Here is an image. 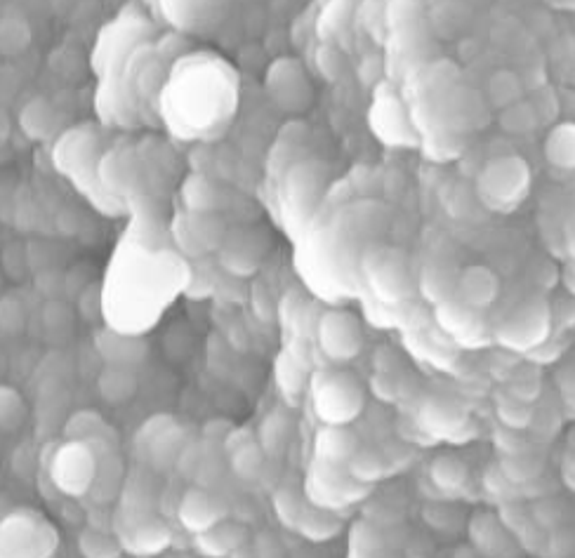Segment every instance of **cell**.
<instances>
[{"label":"cell","mask_w":575,"mask_h":558,"mask_svg":"<svg viewBox=\"0 0 575 558\" xmlns=\"http://www.w3.org/2000/svg\"><path fill=\"white\" fill-rule=\"evenodd\" d=\"M531 168L521 156L507 154L491 158L477 177L481 203L493 212H512L526 201L531 191Z\"/></svg>","instance_id":"cell-1"},{"label":"cell","mask_w":575,"mask_h":558,"mask_svg":"<svg viewBox=\"0 0 575 558\" xmlns=\"http://www.w3.org/2000/svg\"><path fill=\"white\" fill-rule=\"evenodd\" d=\"M314 410L326 424H349L361 415L363 396L361 384L347 372H319L312 382Z\"/></svg>","instance_id":"cell-2"},{"label":"cell","mask_w":575,"mask_h":558,"mask_svg":"<svg viewBox=\"0 0 575 558\" xmlns=\"http://www.w3.org/2000/svg\"><path fill=\"white\" fill-rule=\"evenodd\" d=\"M552 335V309L545 300H528L498 328V342L512 351H533Z\"/></svg>","instance_id":"cell-3"},{"label":"cell","mask_w":575,"mask_h":558,"mask_svg":"<svg viewBox=\"0 0 575 558\" xmlns=\"http://www.w3.org/2000/svg\"><path fill=\"white\" fill-rule=\"evenodd\" d=\"M55 528L31 514H12L0 523V554L50 556L57 549Z\"/></svg>","instance_id":"cell-4"},{"label":"cell","mask_w":575,"mask_h":558,"mask_svg":"<svg viewBox=\"0 0 575 558\" xmlns=\"http://www.w3.org/2000/svg\"><path fill=\"white\" fill-rule=\"evenodd\" d=\"M370 288L385 304H401L413 295V274L401 250H378L366 259Z\"/></svg>","instance_id":"cell-5"},{"label":"cell","mask_w":575,"mask_h":558,"mask_svg":"<svg viewBox=\"0 0 575 558\" xmlns=\"http://www.w3.org/2000/svg\"><path fill=\"white\" fill-rule=\"evenodd\" d=\"M95 474L97 455L88 441L71 438L69 443L57 450L55 460H52V481L64 495L81 497L90 493Z\"/></svg>","instance_id":"cell-6"},{"label":"cell","mask_w":575,"mask_h":558,"mask_svg":"<svg viewBox=\"0 0 575 558\" xmlns=\"http://www.w3.org/2000/svg\"><path fill=\"white\" fill-rule=\"evenodd\" d=\"M267 92L272 102L288 114H304L314 102V88L297 59L283 57L267 71Z\"/></svg>","instance_id":"cell-7"},{"label":"cell","mask_w":575,"mask_h":558,"mask_svg":"<svg viewBox=\"0 0 575 558\" xmlns=\"http://www.w3.org/2000/svg\"><path fill=\"white\" fill-rule=\"evenodd\" d=\"M137 450L151 467L163 471L177 464L182 448L187 445L184 429L170 415H156L144 422L140 434L135 438Z\"/></svg>","instance_id":"cell-8"},{"label":"cell","mask_w":575,"mask_h":558,"mask_svg":"<svg viewBox=\"0 0 575 558\" xmlns=\"http://www.w3.org/2000/svg\"><path fill=\"white\" fill-rule=\"evenodd\" d=\"M177 248L189 257H203L217 252L227 236V227L220 212H189L184 210L173 224Z\"/></svg>","instance_id":"cell-9"},{"label":"cell","mask_w":575,"mask_h":558,"mask_svg":"<svg viewBox=\"0 0 575 558\" xmlns=\"http://www.w3.org/2000/svg\"><path fill=\"white\" fill-rule=\"evenodd\" d=\"M316 337H319L323 354L335 363L352 361L363 349V330L359 318L345 309L326 311L321 316L319 328H316Z\"/></svg>","instance_id":"cell-10"},{"label":"cell","mask_w":575,"mask_h":558,"mask_svg":"<svg viewBox=\"0 0 575 558\" xmlns=\"http://www.w3.org/2000/svg\"><path fill=\"white\" fill-rule=\"evenodd\" d=\"M363 488L366 486L356 483L354 478L347 474L345 467H335V464L321 460H316V467L312 469V476H309L307 483L309 502L333 511L359 500V497L366 493Z\"/></svg>","instance_id":"cell-11"},{"label":"cell","mask_w":575,"mask_h":558,"mask_svg":"<svg viewBox=\"0 0 575 558\" xmlns=\"http://www.w3.org/2000/svg\"><path fill=\"white\" fill-rule=\"evenodd\" d=\"M269 252V236L262 229H236L227 231L224 241L217 250L222 267L234 276L255 274Z\"/></svg>","instance_id":"cell-12"},{"label":"cell","mask_w":575,"mask_h":558,"mask_svg":"<svg viewBox=\"0 0 575 558\" xmlns=\"http://www.w3.org/2000/svg\"><path fill=\"white\" fill-rule=\"evenodd\" d=\"M370 128L387 144L413 146L418 142V139H415L411 114H408L406 106H403L392 92L378 90L373 106H370Z\"/></svg>","instance_id":"cell-13"},{"label":"cell","mask_w":575,"mask_h":558,"mask_svg":"<svg viewBox=\"0 0 575 558\" xmlns=\"http://www.w3.org/2000/svg\"><path fill=\"white\" fill-rule=\"evenodd\" d=\"M455 300L462 307L474 309V311H488L498 300L500 295V281L493 274V269L484 267V264H469L467 269H462L453 285Z\"/></svg>","instance_id":"cell-14"},{"label":"cell","mask_w":575,"mask_h":558,"mask_svg":"<svg viewBox=\"0 0 575 558\" xmlns=\"http://www.w3.org/2000/svg\"><path fill=\"white\" fill-rule=\"evenodd\" d=\"M180 523L189 533H203V530L213 528L227 516V507L220 497H215L208 488H191L182 495L180 507H177Z\"/></svg>","instance_id":"cell-15"},{"label":"cell","mask_w":575,"mask_h":558,"mask_svg":"<svg viewBox=\"0 0 575 558\" xmlns=\"http://www.w3.org/2000/svg\"><path fill=\"white\" fill-rule=\"evenodd\" d=\"M121 542L125 549L135 551V554L151 556L168 547L170 530L154 516L130 511L128 523H125V528H121Z\"/></svg>","instance_id":"cell-16"},{"label":"cell","mask_w":575,"mask_h":558,"mask_svg":"<svg viewBox=\"0 0 575 558\" xmlns=\"http://www.w3.org/2000/svg\"><path fill=\"white\" fill-rule=\"evenodd\" d=\"M222 448L227 450L234 474L243 478V481H255L262 474L264 457L267 455H264L262 445L257 443V436L248 427L231 429L222 441Z\"/></svg>","instance_id":"cell-17"},{"label":"cell","mask_w":575,"mask_h":558,"mask_svg":"<svg viewBox=\"0 0 575 558\" xmlns=\"http://www.w3.org/2000/svg\"><path fill=\"white\" fill-rule=\"evenodd\" d=\"M469 540L472 547H477L479 554L486 556H512L517 540H514L500 516L488 514V511H479L469 521Z\"/></svg>","instance_id":"cell-18"},{"label":"cell","mask_w":575,"mask_h":558,"mask_svg":"<svg viewBox=\"0 0 575 558\" xmlns=\"http://www.w3.org/2000/svg\"><path fill=\"white\" fill-rule=\"evenodd\" d=\"M359 448V438L347 429V424H326L314 441L316 460L335 464V467H347L349 457Z\"/></svg>","instance_id":"cell-19"},{"label":"cell","mask_w":575,"mask_h":558,"mask_svg":"<svg viewBox=\"0 0 575 558\" xmlns=\"http://www.w3.org/2000/svg\"><path fill=\"white\" fill-rule=\"evenodd\" d=\"M196 544L208 556H236L243 547H248V533L243 526L222 521L213 528L196 535Z\"/></svg>","instance_id":"cell-20"},{"label":"cell","mask_w":575,"mask_h":558,"mask_svg":"<svg viewBox=\"0 0 575 558\" xmlns=\"http://www.w3.org/2000/svg\"><path fill=\"white\" fill-rule=\"evenodd\" d=\"M227 0H161L168 19L182 29H198L213 22Z\"/></svg>","instance_id":"cell-21"},{"label":"cell","mask_w":575,"mask_h":558,"mask_svg":"<svg viewBox=\"0 0 575 558\" xmlns=\"http://www.w3.org/2000/svg\"><path fill=\"white\" fill-rule=\"evenodd\" d=\"M342 521L335 516L333 509L319 507L314 502H304L300 514H297V521L293 530H300V533L312 542H328L340 533Z\"/></svg>","instance_id":"cell-22"},{"label":"cell","mask_w":575,"mask_h":558,"mask_svg":"<svg viewBox=\"0 0 575 558\" xmlns=\"http://www.w3.org/2000/svg\"><path fill=\"white\" fill-rule=\"evenodd\" d=\"M321 179L316 163H295L286 177V196L293 210H309L307 205L319 198Z\"/></svg>","instance_id":"cell-23"},{"label":"cell","mask_w":575,"mask_h":558,"mask_svg":"<svg viewBox=\"0 0 575 558\" xmlns=\"http://www.w3.org/2000/svg\"><path fill=\"white\" fill-rule=\"evenodd\" d=\"M467 415L462 413L455 403L441 401V398H434V401H427L425 408L420 410V424L425 427V431H432L436 436H453L465 427Z\"/></svg>","instance_id":"cell-24"},{"label":"cell","mask_w":575,"mask_h":558,"mask_svg":"<svg viewBox=\"0 0 575 558\" xmlns=\"http://www.w3.org/2000/svg\"><path fill=\"white\" fill-rule=\"evenodd\" d=\"M429 478H432V483L441 493L458 495L469 483V467L458 455L441 453L429 464Z\"/></svg>","instance_id":"cell-25"},{"label":"cell","mask_w":575,"mask_h":558,"mask_svg":"<svg viewBox=\"0 0 575 558\" xmlns=\"http://www.w3.org/2000/svg\"><path fill=\"white\" fill-rule=\"evenodd\" d=\"M182 203L189 212H220L222 191L201 172H191L182 184Z\"/></svg>","instance_id":"cell-26"},{"label":"cell","mask_w":575,"mask_h":558,"mask_svg":"<svg viewBox=\"0 0 575 558\" xmlns=\"http://www.w3.org/2000/svg\"><path fill=\"white\" fill-rule=\"evenodd\" d=\"M290 434H293V417L283 410H272L260 424L257 443L262 445L264 455H281L290 441Z\"/></svg>","instance_id":"cell-27"},{"label":"cell","mask_w":575,"mask_h":558,"mask_svg":"<svg viewBox=\"0 0 575 558\" xmlns=\"http://www.w3.org/2000/svg\"><path fill=\"white\" fill-rule=\"evenodd\" d=\"M19 123H22L24 132L31 139H48V137L55 135L57 111H55V106L48 102V99H43V97L31 99V102L24 106Z\"/></svg>","instance_id":"cell-28"},{"label":"cell","mask_w":575,"mask_h":558,"mask_svg":"<svg viewBox=\"0 0 575 558\" xmlns=\"http://www.w3.org/2000/svg\"><path fill=\"white\" fill-rule=\"evenodd\" d=\"M545 156L554 168L573 170L575 163V130L571 123H559L547 132Z\"/></svg>","instance_id":"cell-29"},{"label":"cell","mask_w":575,"mask_h":558,"mask_svg":"<svg viewBox=\"0 0 575 558\" xmlns=\"http://www.w3.org/2000/svg\"><path fill=\"white\" fill-rule=\"evenodd\" d=\"M99 391L109 403H125L135 396L137 377L128 370V365H109L99 377Z\"/></svg>","instance_id":"cell-30"},{"label":"cell","mask_w":575,"mask_h":558,"mask_svg":"<svg viewBox=\"0 0 575 558\" xmlns=\"http://www.w3.org/2000/svg\"><path fill=\"white\" fill-rule=\"evenodd\" d=\"M31 26L19 12H5L0 17V55H19L29 48Z\"/></svg>","instance_id":"cell-31"},{"label":"cell","mask_w":575,"mask_h":558,"mask_svg":"<svg viewBox=\"0 0 575 558\" xmlns=\"http://www.w3.org/2000/svg\"><path fill=\"white\" fill-rule=\"evenodd\" d=\"M387 542H385V535H382L380 528H375L373 523L359 521L352 523V528H349V554L352 556H382L387 554Z\"/></svg>","instance_id":"cell-32"},{"label":"cell","mask_w":575,"mask_h":558,"mask_svg":"<svg viewBox=\"0 0 575 558\" xmlns=\"http://www.w3.org/2000/svg\"><path fill=\"white\" fill-rule=\"evenodd\" d=\"M345 469L356 483L368 486V483L380 481V478L387 474V462H385V457H382L380 453H375V450L356 448V453L349 457Z\"/></svg>","instance_id":"cell-33"},{"label":"cell","mask_w":575,"mask_h":558,"mask_svg":"<svg viewBox=\"0 0 575 558\" xmlns=\"http://www.w3.org/2000/svg\"><path fill=\"white\" fill-rule=\"evenodd\" d=\"M66 436L76 438V441H102V438H111V429L107 422L99 417L95 410H83L71 417L66 424Z\"/></svg>","instance_id":"cell-34"},{"label":"cell","mask_w":575,"mask_h":558,"mask_svg":"<svg viewBox=\"0 0 575 558\" xmlns=\"http://www.w3.org/2000/svg\"><path fill=\"white\" fill-rule=\"evenodd\" d=\"M276 384L286 394L288 401L300 398L302 384H304V370L293 356H281V361L276 363Z\"/></svg>","instance_id":"cell-35"},{"label":"cell","mask_w":575,"mask_h":558,"mask_svg":"<svg viewBox=\"0 0 575 558\" xmlns=\"http://www.w3.org/2000/svg\"><path fill=\"white\" fill-rule=\"evenodd\" d=\"M495 408H498V415L505 427L519 431L531 424L533 415H531V408H528V403L519 401V398H514L512 394L500 396L498 401H495Z\"/></svg>","instance_id":"cell-36"},{"label":"cell","mask_w":575,"mask_h":558,"mask_svg":"<svg viewBox=\"0 0 575 558\" xmlns=\"http://www.w3.org/2000/svg\"><path fill=\"white\" fill-rule=\"evenodd\" d=\"M502 474L510 478L512 483H524L531 481L540 474V462L533 460L531 455H519L510 453L505 462H502Z\"/></svg>","instance_id":"cell-37"},{"label":"cell","mask_w":575,"mask_h":558,"mask_svg":"<svg viewBox=\"0 0 575 558\" xmlns=\"http://www.w3.org/2000/svg\"><path fill=\"white\" fill-rule=\"evenodd\" d=\"M24 420V403L15 389L0 387V427L12 429Z\"/></svg>","instance_id":"cell-38"},{"label":"cell","mask_w":575,"mask_h":558,"mask_svg":"<svg viewBox=\"0 0 575 558\" xmlns=\"http://www.w3.org/2000/svg\"><path fill=\"white\" fill-rule=\"evenodd\" d=\"M302 504H304V500H300V497H297L290 488H283V490H279V493L274 495L276 516H279V521L283 523V526H288V528L295 526L297 514H300Z\"/></svg>","instance_id":"cell-39"},{"label":"cell","mask_w":575,"mask_h":558,"mask_svg":"<svg viewBox=\"0 0 575 558\" xmlns=\"http://www.w3.org/2000/svg\"><path fill=\"white\" fill-rule=\"evenodd\" d=\"M24 325V309L15 297H5L0 302V328L5 332H17Z\"/></svg>","instance_id":"cell-40"},{"label":"cell","mask_w":575,"mask_h":558,"mask_svg":"<svg viewBox=\"0 0 575 558\" xmlns=\"http://www.w3.org/2000/svg\"><path fill=\"white\" fill-rule=\"evenodd\" d=\"M118 544L116 542H111L107 535H102V533H85L81 537V549H83V554H88V556H116L118 554Z\"/></svg>","instance_id":"cell-41"},{"label":"cell","mask_w":575,"mask_h":558,"mask_svg":"<svg viewBox=\"0 0 575 558\" xmlns=\"http://www.w3.org/2000/svg\"><path fill=\"white\" fill-rule=\"evenodd\" d=\"M319 69L326 78H340V73L345 71V57H342V52H337L335 48H321L319 52Z\"/></svg>","instance_id":"cell-42"},{"label":"cell","mask_w":575,"mask_h":558,"mask_svg":"<svg viewBox=\"0 0 575 558\" xmlns=\"http://www.w3.org/2000/svg\"><path fill=\"white\" fill-rule=\"evenodd\" d=\"M231 429H234V424H231V422L215 420V422H210L208 427H206V438H208V441H215V443L222 445V441L227 438V434H229Z\"/></svg>","instance_id":"cell-43"},{"label":"cell","mask_w":575,"mask_h":558,"mask_svg":"<svg viewBox=\"0 0 575 558\" xmlns=\"http://www.w3.org/2000/svg\"><path fill=\"white\" fill-rule=\"evenodd\" d=\"M564 476H566V486L573 488V453H566L564 460Z\"/></svg>","instance_id":"cell-44"}]
</instances>
